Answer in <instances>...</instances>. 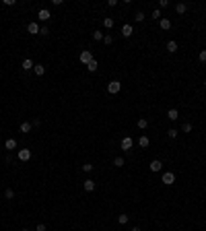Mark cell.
<instances>
[{"mask_svg":"<svg viewBox=\"0 0 206 231\" xmlns=\"http://www.w3.org/2000/svg\"><path fill=\"white\" fill-rule=\"evenodd\" d=\"M95 180H87V182H83V188H85V192H93L95 190Z\"/></svg>","mask_w":206,"mask_h":231,"instance_id":"cell-9","label":"cell"},{"mask_svg":"<svg viewBox=\"0 0 206 231\" xmlns=\"http://www.w3.org/2000/svg\"><path fill=\"white\" fill-rule=\"evenodd\" d=\"M120 147L124 149V151H132V147H134V140L130 136H124L122 138V143H120Z\"/></svg>","mask_w":206,"mask_h":231,"instance_id":"cell-3","label":"cell"},{"mask_svg":"<svg viewBox=\"0 0 206 231\" xmlns=\"http://www.w3.org/2000/svg\"><path fill=\"white\" fill-rule=\"evenodd\" d=\"M132 33H134L132 25H124V27H122V35H124V37H132Z\"/></svg>","mask_w":206,"mask_h":231,"instance_id":"cell-11","label":"cell"},{"mask_svg":"<svg viewBox=\"0 0 206 231\" xmlns=\"http://www.w3.org/2000/svg\"><path fill=\"white\" fill-rule=\"evenodd\" d=\"M198 60H200V62H206V50H202L200 54H198Z\"/></svg>","mask_w":206,"mask_h":231,"instance_id":"cell-32","label":"cell"},{"mask_svg":"<svg viewBox=\"0 0 206 231\" xmlns=\"http://www.w3.org/2000/svg\"><path fill=\"white\" fill-rule=\"evenodd\" d=\"M45 229H48V227H45L44 223H39V225H37V231H45Z\"/></svg>","mask_w":206,"mask_h":231,"instance_id":"cell-37","label":"cell"},{"mask_svg":"<svg viewBox=\"0 0 206 231\" xmlns=\"http://www.w3.org/2000/svg\"><path fill=\"white\" fill-rule=\"evenodd\" d=\"M148 169H151L152 173H157V171H161V169H163V163L159 161V159H152L151 165H148Z\"/></svg>","mask_w":206,"mask_h":231,"instance_id":"cell-5","label":"cell"},{"mask_svg":"<svg viewBox=\"0 0 206 231\" xmlns=\"http://www.w3.org/2000/svg\"><path fill=\"white\" fill-rule=\"evenodd\" d=\"M136 126L140 128V130H144V128L148 126V120H147V118H140V120H138V122H136Z\"/></svg>","mask_w":206,"mask_h":231,"instance_id":"cell-22","label":"cell"},{"mask_svg":"<svg viewBox=\"0 0 206 231\" xmlns=\"http://www.w3.org/2000/svg\"><path fill=\"white\" fill-rule=\"evenodd\" d=\"M33 66H35V64H33L31 58H25L23 62H21V68H23V70H33Z\"/></svg>","mask_w":206,"mask_h":231,"instance_id":"cell-8","label":"cell"},{"mask_svg":"<svg viewBox=\"0 0 206 231\" xmlns=\"http://www.w3.org/2000/svg\"><path fill=\"white\" fill-rule=\"evenodd\" d=\"M148 144H151V140H148V136H140V138H138V147H140V149H147Z\"/></svg>","mask_w":206,"mask_h":231,"instance_id":"cell-14","label":"cell"},{"mask_svg":"<svg viewBox=\"0 0 206 231\" xmlns=\"http://www.w3.org/2000/svg\"><path fill=\"white\" fill-rule=\"evenodd\" d=\"M93 39H95V41H101V39H103V31H99V29L93 31Z\"/></svg>","mask_w":206,"mask_h":231,"instance_id":"cell-25","label":"cell"},{"mask_svg":"<svg viewBox=\"0 0 206 231\" xmlns=\"http://www.w3.org/2000/svg\"><path fill=\"white\" fill-rule=\"evenodd\" d=\"M49 17H52V15H49L48 8H41L39 13H37V19H39V21H49Z\"/></svg>","mask_w":206,"mask_h":231,"instance_id":"cell-10","label":"cell"},{"mask_svg":"<svg viewBox=\"0 0 206 231\" xmlns=\"http://www.w3.org/2000/svg\"><path fill=\"white\" fill-rule=\"evenodd\" d=\"M120 89H122V83H120V81H109V85H107V91H109L111 95L120 93Z\"/></svg>","mask_w":206,"mask_h":231,"instance_id":"cell-2","label":"cell"},{"mask_svg":"<svg viewBox=\"0 0 206 231\" xmlns=\"http://www.w3.org/2000/svg\"><path fill=\"white\" fill-rule=\"evenodd\" d=\"M175 10H177V15H183V13L188 10V6L183 4V2H179V4H175Z\"/></svg>","mask_w":206,"mask_h":231,"instance_id":"cell-20","label":"cell"},{"mask_svg":"<svg viewBox=\"0 0 206 231\" xmlns=\"http://www.w3.org/2000/svg\"><path fill=\"white\" fill-rule=\"evenodd\" d=\"M103 44H105V45H111L113 44V37H111V35H103Z\"/></svg>","mask_w":206,"mask_h":231,"instance_id":"cell-27","label":"cell"},{"mask_svg":"<svg viewBox=\"0 0 206 231\" xmlns=\"http://www.w3.org/2000/svg\"><path fill=\"white\" fill-rule=\"evenodd\" d=\"M79 60H80L83 64H89L91 60H93V54H91V50H83V52H80V56H79Z\"/></svg>","mask_w":206,"mask_h":231,"instance_id":"cell-4","label":"cell"},{"mask_svg":"<svg viewBox=\"0 0 206 231\" xmlns=\"http://www.w3.org/2000/svg\"><path fill=\"white\" fill-rule=\"evenodd\" d=\"M159 25H161V29H163V31L171 29V21H169V19H161V21H159Z\"/></svg>","mask_w":206,"mask_h":231,"instance_id":"cell-15","label":"cell"},{"mask_svg":"<svg viewBox=\"0 0 206 231\" xmlns=\"http://www.w3.org/2000/svg\"><path fill=\"white\" fill-rule=\"evenodd\" d=\"M103 27H105V29H111V27H113V19H111V17H103Z\"/></svg>","mask_w":206,"mask_h":231,"instance_id":"cell-17","label":"cell"},{"mask_svg":"<svg viewBox=\"0 0 206 231\" xmlns=\"http://www.w3.org/2000/svg\"><path fill=\"white\" fill-rule=\"evenodd\" d=\"M4 196H6V200H13V198H15V192L8 188V190H4Z\"/></svg>","mask_w":206,"mask_h":231,"instance_id":"cell-28","label":"cell"},{"mask_svg":"<svg viewBox=\"0 0 206 231\" xmlns=\"http://www.w3.org/2000/svg\"><path fill=\"white\" fill-rule=\"evenodd\" d=\"M33 72L37 74V76H44V74H45V66H44V64H35V66H33Z\"/></svg>","mask_w":206,"mask_h":231,"instance_id":"cell-12","label":"cell"},{"mask_svg":"<svg viewBox=\"0 0 206 231\" xmlns=\"http://www.w3.org/2000/svg\"><path fill=\"white\" fill-rule=\"evenodd\" d=\"M159 6H161V8H167V6H169V0H159Z\"/></svg>","mask_w":206,"mask_h":231,"instance_id":"cell-35","label":"cell"},{"mask_svg":"<svg viewBox=\"0 0 206 231\" xmlns=\"http://www.w3.org/2000/svg\"><path fill=\"white\" fill-rule=\"evenodd\" d=\"M167 134H169V138H175L177 136V130H175V128H169V132H167Z\"/></svg>","mask_w":206,"mask_h":231,"instance_id":"cell-33","label":"cell"},{"mask_svg":"<svg viewBox=\"0 0 206 231\" xmlns=\"http://www.w3.org/2000/svg\"><path fill=\"white\" fill-rule=\"evenodd\" d=\"M182 130H183V132H186V134H188V132H192V124H190V122H183Z\"/></svg>","mask_w":206,"mask_h":231,"instance_id":"cell-29","label":"cell"},{"mask_svg":"<svg viewBox=\"0 0 206 231\" xmlns=\"http://www.w3.org/2000/svg\"><path fill=\"white\" fill-rule=\"evenodd\" d=\"M97 66H99V64H97V60H91V62H89L87 64V70H89V72H95V70H97Z\"/></svg>","mask_w":206,"mask_h":231,"instance_id":"cell-18","label":"cell"},{"mask_svg":"<svg viewBox=\"0 0 206 231\" xmlns=\"http://www.w3.org/2000/svg\"><path fill=\"white\" fill-rule=\"evenodd\" d=\"M128 221H130V215H118V223H120V225H126Z\"/></svg>","mask_w":206,"mask_h":231,"instance_id":"cell-21","label":"cell"},{"mask_svg":"<svg viewBox=\"0 0 206 231\" xmlns=\"http://www.w3.org/2000/svg\"><path fill=\"white\" fill-rule=\"evenodd\" d=\"M134 19H136V23H142V21H144V13H142V10H138L136 15H134Z\"/></svg>","mask_w":206,"mask_h":231,"instance_id":"cell-26","label":"cell"},{"mask_svg":"<svg viewBox=\"0 0 206 231\" xmlns=\"http://www.w3.org/2000/svg\"><path fill=\"white\" fill-rule=\"evenodd\" d=\"M21 231H29V229H21Z\"/></svg>","mask_w":206,"mask_h":231,"instance_id":"cell-39","label":"cell"},{"mask_svg":"<svg viewBox=\"0 0 206 231\" xmlns=\"http://www.w3.org/2000/svg\"><path fill=\"white\" fill-rule=\"evenodd\" d=\"M167 50H169V54H173V52H177V41L169 39V41H167Z\"/></svg>","mask_w":206,"mask_h":231,"instance_id":"cell-16","label":"cell"},{"mask_svg":"<svg viewBox=\"0 0 206 231\" xmlns=\"http://www.w3.org/2000/svg\"><path fill=\"white\" fill-rule=\"evenodd\" d=\"M167 118H169V120H177V118H179V112H177V109H169V112H167Z\"/></svg>","mask_w":206,"mask_h":231,"instance_id":"cell-19","label":"cell"},{"mask_svg":"<svg viewBox=\"0 0 206 231\" xmlns=\"http://www.w3.org/2000/svg\"><path fill=\"white\" fill-rule=\"evenodd\" d=\"M29 159H31L29 149H19V161H29Z\"/></svg>","mask_w":206,"mask_h":231,"instance_id":"cell-7","label":"cell"},{"mask_svg":"<svg viewBox=\"0 0 206 231\" xmlns=\"http://www.w3.org/2000/svg\"><path fill=\"white\" fill-rule=\"evenodd\" d=\"M39 29H41V27H39L37 23H35V21H31V23L27 25V31H29L31 35H39Z\"/></svg>","mask_w":206,"mask_h":231,"instance_id":"cell-6","label":"cell"},{"mask_svg":"<svg viewBox=\"0 0 206 231\" xmlns=\"http://www.w3.org/2000/svg\"><path fill=\"white\" fill-rule=\"evenodd\" d=\"M130 231H142V229H140V227H132V229H130Z\"/></svg>","mask_w":206,"mask_h":231,"instance_id":"cell-38","label":"cell"},{"mask_svg":"<svg viewBox=\"0 0 206 231\" xmlns=\"http://www.w3.org/2000/svg\"><path fill=\"white\" fill-rule=\"evenodd\" d=\"M4 149H6V151H15V149H17V140H15V138H8V140L4 143Z\"/></svg>","mask_w":206,"mask_h":231,"instance_id":"cell-13","label":"cell"},{"mask_svg":"<svg viewBox=\"0 0 206 231\" xmlns=\"http://www.w3.org/2000/svg\"><path fill=\"white\" fill-rule=\"evenodd\" d=\"M161 182L165 184V186H173V184H175V173H173V171H165L161 176Z\"/></svg>","mask_w":206,"mask_h":231,"instance_id":"cell-1","label":"cell"},{"mask_svg":"<svg viewBox=\"0 0 206 231\" xmlns=\"http://www.w3.org/2000/svg\"><path fill=\"white\" fill-rule=\"evenodd\" d=\"M204 85H206V81H204Z\"/></svg>","mask_w":206,"mask_h":231,"instance_id":"cell-40","label":"cell"},{"mask_svg":"<svg viewBox=\"0 0 206 231\" xmlns=\"http://www.w3.org/2000/svg\"><path fill=\"white\" fill-rule=\"evenodd\" d=\"M124 163H126L124 157H116V159H113V165H116V167H124Z\"/></svg>","mask_w":206,"mask_h":231,"instance_id":"cell-24","label":"cell"},{"mask_svg":"<svg viewBox=\"0 0 206 231\" xmlns=\"http://www.w3.org/2000/svg\"><path fill=\"white\" fill-rule=\"evenodd\" d=\"M39 35H49V27H48V25H44V27L39 29Z\"/></svg>","mask_w":206,"mask_h":231,"instance_id":"cell-30","label":"cell"},{"mask_svg":"<svg viewBox=\"0 0 206 231\" xmlns=\"http://www.w3.org/2000/svg\"><path fill=\"white\" fill-rule=\"evenodd\" d=\"M152 19H161V10H159V8L152 10Z\"/></svg>","mask_w":206,"mask_h":231,"instance_id":"cell-34","label":"cell"},{"mask_svg":"<svg viewBox=\"0 0 206 231\" xmlns=\"http://www.w3.org/2000/svg\"><path fill=\"white\" fill-rule=\"evenodd\" d=\"M83 171H85V173L93 171V165H91V163H85V165H83Z\"/></svg>","mask_w":206,"mask_h":231,"instance_id":"cell-31","label":"cell"},{"mask_svg":"<svg viewBox=\"0 0 206 231\" xmlns=\"http://www.w3.org/2000/svg\"><path fill=\"white\" fill-rule=\"evenodd\" d=\"M39 124H41L39 118H33V120H31V126H39Z\"/></svg>","mask_w":206,"mask_h":231,"instance_id":"cell-36","label":"cell"},{"mask_svg":"<svg viewBox=\"0 0 206 231\" xmlns=\"http://www.w3.org/2000/svg\"><path fill=\"white\" fill-rule=\"evenodd\" d=\"M21 132H31V122H23V124H21Z\"/></svg>","mask_w":206,"mask_h":231,"instance_id":"cell-23","label":"cell"}]
</instances>
